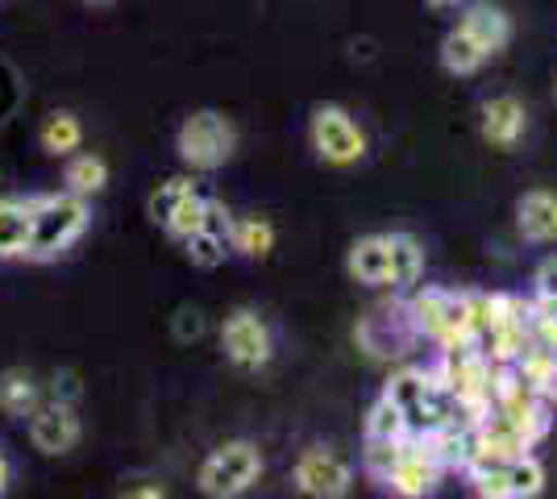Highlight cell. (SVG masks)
Returning <instances> with one entry per match:
<instances>
[{"mask_svg":"<svg viewBox=\"0 0 557 499\" xmlns=\"http://www.w3.org/2000/svg\"><path fill=\"white\" fill-rule=\"evenodd\" d=\"M29 213H34V234H29V250L25 259L50 262L59 259L75 238H84L88 229V200L75 196V191H54V196H38L29 200Z\"/></svg>","mask_w":557,"mask_h":499,"instance_id":"obj_1","label":"cell"},{"mask_svg":"<svg viewBox=\"0 0 557 499\" xmlns=\"http://www.w3.org/2000/svg\"><path fill=\"white\" fill-rule=\"evenodd\" d=\"M437 379L454 391V400L474 416L483 421L491 412V379H495V362H491L474 341L466 346H449L437 366Z\"/></svg>","mask_w":557,"mask_h":499,"instance_id":"obj_2","label":"cell"},{"mask_svg":"<svg viewBox=\"0 0 557 499\" xmlns=\"http://www.w3.org/2000/svg\"><path fill=\"white\" fill-rule=\"evenodd\" d=\"M180 159H184L191 171H216L233 159L237 150V129H233L230 117L212 113V109H200L180 125Z\"/></svg>","mask_w":557,"mask_h":499,"instance_id":"obj_3","label":"cell"},{"mask_svg":"<svg viewBox=\"0 0 557 499\" xmlns=\"http://www.w3.org/2000/svg\"><path fill=\"white\" fill-rule=\"evenodd\" d=\"M262 475V453L255 441H225L212 450L200 466V491L209 499H237L246 496Z\"/></svg>","mask_w":557,"mask_h":499,"instance_id":"obj_4","label":"cell"},{"mask_svg":"<svg viewBox=\"0 0 557 499\" xmlns=\"http://www.w3.org/2000/svg\"><path fill=\"white\" fill-rule=\"evenodd\" d=\"M308 134H312V150L333 166H349L367 154V134H362V125L349 117V109H342V104H321L312 113Z\"/></svg>","mask_w":557,"mask_h":499,"instance_id":"obj_5","label":"cell"},{"mask_svg":"<svg viewBox=\"0 0 557 499\" xmlns=\"http://www.w3.org/2000/svg\"><path fill=\"white\" fill-rule=\"evenodd\" d=\"M296 487L308 499H346L354 487V466L337 450L312 446L296 462Z\"/></svg>","mask_w":557,"mask_h":499,"instance_id":"obj_6","label":"cell"},{"mask_svg":"<svg viewBox=\"0 0 557 499\" xmlns=\"http://www.w3.org/2000/svg\"><path fill=\"white\" fill-rule=\"evenodd\" d=\"M221 350L233 366L258 371L271 362V329L262 325V316L255 309H233L221 325Z\"/></svg>","mask_w":557,"mask_h":499,"instance_id":"obj_7","label":"cell"},{"mask_svg":"<svg viewBox=\"0 0 557 499\" xmlns=\"http://www.w3.org/2000/svg\"><path fill=\"white\" fill-rule=\"evenodd\" d=\"M442 475L445 466L420 446V437H408L399 458H395L392 475L383 478V487H392L399 499H424L442 487Z\"/></svg>","mask_w":557,"mask_h":499,"instance_id":"obj_8","label":"cell"},{"mask_svg":"<svg viewBox=\"0 0 557 499\" xmlns=\"http://www.w3.org/2000/svg\"><path fill=\"white\" fill-rule=\"evenodd\" d=\"M84 437V425L71 404H38L29 416V441L42 453H71Z\"/></svg>","mask_w":557,"mask_h":499,"instance_id":"obj_9","label":"cell"},{"mask_svg":"<svg viewBox=\"0 0 557 499\" xmlns=\"http://www.w3.org/2000/svg\"><path fill=\"white\" fill-rule=\"evenodd\" d=\"M458 29H462L466 38L474 42V47L483 50L487 59H495L499 50L508 47L511 38V17L499 9V4H491V0H479V4H470L462 17H458Z\"/></svg>","mask_w":557,"mask_h":499,"instance_id":"obj_10","label":"cell"},{"mask_svg":"<svg viewBox=\"0 0 557 499\" xmlns=\"http://www.w3.org/2000/svg\"><path fill=\"white\" fill-rule=\"evenodd\" d=\"M230 229H233V216L209 200V213H205V225L184 241L187 246V259L191 266H200V271H212V266H221L225 262V246H230Z\"/></svg>","mask_w":557,"mask_h":499,"instance_id":"obj_11","label":"cell"},{"mask_svg":"<svg viewBox=\"0 0 557 499\" xmlns=\"http://www.w3.org/2000/svg\"><path fill=\"white\" fill-rule=\"evenodd\" d=\"M479 125H483V138L491 146L511 150L524 138V129H529V109L516 96H491L487 104H483V121Z\"/></svg>","mask_w":557,"mask_h":499,"instance_id":"obj_12","label":"cell"},{"mask_svg":"<svg viewBox=\"0 0 557 499\" xmlns=\"http://www.w3.org/2000/svg\"><path fill=\"white\" fill-rule=\"evenodd\" d=\"M516 229L524 241H557V196L545 188L524 191L516 200Z\"/></svg>","mask_w":557,"mask_h":499,"instance_id":"obj_13","label":"cell"},{"mask_svg":"<svg viewBox=\"0 0 557 499\" xmlns=\"http://www.w3.org/2000/svg\"><path fill=\"white\" fill-rule=\"evenodd\" d=\"M349 275L358 284H392V234H371V238H358L349 246Z\"/></svg>","mask_w":557,"mask_h":499,"instance_id":"obj_14","label":"cell"},{"mask_svg":"<svg viewBox=\"0 0 557 499\" xmlns=\"http://www.w3.org/2000/svg\"><path fill=\"white\" fill-rule=\"evenodd\" d=\"M29 234H34L29 200L4 196V200H0V259H25Z\"/></svg>","mask_w":557,"mask_h":499,"instance_id":"obj_15","label":"cell"},{"mask_svg":"<svg viewBox=\"0 0 557 499\" xmlns=\"http://www.w3.org/2000/svg\"><path fill=\"white\" fill-rule=\"evenodd\" d=\"M449 296L454 291H442V287H424L408 300V321L417 337H429L442 346V333H445V312H449Z\"/></svg>","mask_w":557,"mask_h":499,"instance_id":"obj_16","label":"cell"},{"mask_svg":"<svg viewBox=\"0 0 557 499\" xmlns=\"http://www.w3.org/2000/svg\"><path fill=\"white\" fill-rule=\"evenodd\" d=\"M38 404H42V396H38L34 375L22 371V366H9L0 375V412H9V416H34Z\"/></svg>","mask_w":557,"mask_h":499,"instance_id":"obj_17","label":"cell"},{"mask_svg":"<svg viewBox=\"0 0 557 499\" xmlns=\"http://www.w3.org/2000/svg\"><path fill=\"white\" fill-rule=\"evenodd\" d=\"M230 246L237 254H246V259H262V254L275 250V229L262 216H233Z\"/></svg>","mask_w":557,"mask_h":499,"instance_id":"obj_18","label":"cell"},{"mask_svg":"<svg viewBox=\"0 0 557 499\" xmlns=\"http://www.w3.org/2000/svg\"><path fill=\"white\" fill-rule=\"evenodd\" d=\"M63 179H67V191L88 200V196L104 191V184H109V163L100 154H75L67 171H63Z\"/></svg>","mask_w":557,"mask_h":499,"instance_id":"obj_19","label":"cell"},{"mask_svg":"<svg viewBox=\"0 0 557 499\" xmlns=\"http://www.w3.org/2000/svg\"><path fill=\"white\" fill-rule=\"evenodd\" d=\"M466 478H470V491H474V499H511L508 462H487V458H474V462L466 466Z\"/></svg>","mask_w":557,"mask_h":499,"instance_id":"obj_20","label":"cell"},{"mask_svg":"<svg viewBox=\"0 0 557 499\" xmlns=\"http://www.w3.org/2000/svg\"><path fill=\"white\" fill-rule=\"evenodd\" d=\"M424 271V250L408 234H392V287H412Z\"/></svg>","mask_w":557,"mask_h":499,"instance_id":"obj_21","label":"cell"},{"mask_svg":"<svg viewBox=\"0 0 557 499\" xmlns=\"http://www.w3.org/2000/svg\"><path fill=\"white\" fill-rule=\"evenodd\" d=\"M84 142V125L75 113H50L47 125H42V146H47L50 154H71V150H79Z\"/></svg>","mask_w":557,"mask_h":499,"instance_id":"obj_22","label":"cell"},{"mask_svg":"<svg viewBox=\"0 0 557 499\" xmlns=\"http://www.w3.org/2000/svg\"><path fill=\"white\" fill-rule=\"evenodd\" d=\"M367 437H379V441H408L412 428L404 421V412L392 404V400H379L367 416Z\"/></svg>","mask_w":557,"mask_h":499,"instance_id":"obj_23","label":"cell"},{"mask_svg":"<svg viewBox=\"0 0 557 499\" xmlns=\"http://www.w3.org/2000/svg\"><path fill=\"white\" fill-rule=\"evenodd\" d=\"M508 487L511 499H536L545 491V466L536 462L533 453L516 458V462H508Z\"/></svg>","mask_w":557,"mask_h":499,"instance_id":"obj_24","label":"cell"},{"mask_svg":"<svg viewBox=\"0 0 557 499\" xmlns=\"http://www.w3.org/2000/svg\"><path fill=\"white\" fill-rule=\"evenodd\" d=\"M121 499H166L163 487H154V483H138V487H129Z\"/></svg>","mask_w":557,"mask_h":499,"instance_id":"obj_25","label":"cell"},{"mask_svg":"<svg viewBox=\"0 0 557 499\" xmlns=\"http://www.w3.org/2000/svg\"><path fill=\"white\" fill-rule=\"evenodd\" d=\"M4 487H9V462L0 458V496H4Z\"/></svg>","mask_w":557,"mask_h":499,"instance_id":"obj_26","label":"cell"},{"mask_svg":"<svg viewBox=\"0 0 557 499\" xmlns=\"http://www.w3.org/2000/svg\"><path fill=\"white\" fill-rule=\"evenodd\" d=\"M433 9H454V4H462V0H429Z\"/></svg>","mask_w":557,"mask_h":499,"instance_id":"obj_27","label":"cell"},{"mask_svg":"<svg viewBox=\"0 0 557 499\" xmlns=\"http://www.w3.org/2000/svg\"><path fill=\"white\" fill-rule=\"evenodd\" d=\"M92 4H100V0H92Z\"/></svg>","mask_w":557,"mask_h":499,"instance_id":"obj_28","label":"cell"}]
</instances>
